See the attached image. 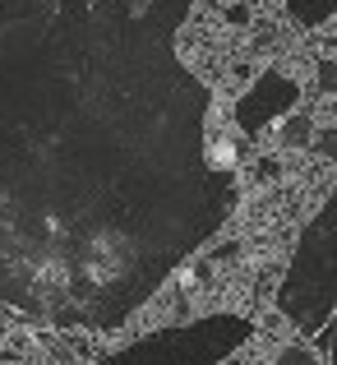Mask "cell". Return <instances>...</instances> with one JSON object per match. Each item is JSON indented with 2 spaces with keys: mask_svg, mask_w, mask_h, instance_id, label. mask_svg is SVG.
<instances>
[{
  "mask_svg": "<svg viewBox=\"0 0 337 365\" xmlns=\"http://www.w3.org/2000/svg\"><path fill=\"white\" fill-rule=\"evenodd\" d=\"M249 338V324L240 314H208V319L162 329L148 338L120 347L102 365H222L240 342Z\"/></svg>",
  "mask_w": 337,
  "mask_h": 365,
  "instance_id": "obj_3",
  "label": "cell"
},
{
  "mask_svg": "<svg viewBox=\"0 0 337 365\" xmlns=\"http://www.w3.org/2000/svg\"><path fill=\"white\" fill-rule=\"evenodd\" d=\"M277 365H319V361H314V351H305V347H286L282 356H277Z\"/></svg>",
  "mask_w": 337,
  "mask_h": 365,
  "instance_id": "obj_4",
  "label": "cell"
},
{
  "mask_svg": "<svg viewBox=\"0 0 337 365\" xmlns=\"http://www.w3.org/2000/svg\"><path fill=\"white\" fill-rule=\"evenodd\" d=\"M277 310L319 356H328V365H337V190L301 232L291 268L277 287Z\"/></svg>",
  "mask_w": 337,
  "mask_h": 365,
  "instance_id": "obj_2",
  "label": "cell"
},
{
  "mask_svg": "<svg viewBox=\"0 0 337 365\" xmlns=\"http://www.w3.org/2000/svg\"><path fill=\"white\" fill-rule=\"evenodd\" d=\"M323 83H328V88H337V65H323Z\"/></svg>",
  "mask_w": 337,
  "mask_h": 365,
  "instance_id": "obj_6",
  "label": "cell"
},
{
  "mask_svg": "<svg viewBox=\"0 0 337 365\" xmlns=\"http://www.w3.org/2000/svg\"><path fill=\"white\" fill-rule=\"evenodd\" d=\"M319 148L328 153V158H337V134H319Z\"/></svg>",
  "mask_w": 337,
  "mask_h": 365,
  "instance_id": "obj_5",
  "label": "cell"
},
{
  "mask_svg": "<svg viewBox=\"0 0 337 365\" xmlns=\"http://www.w3.org/2000/svg\"><path fill=\"white\" fill-rule=\"evenodd\" d=\"M195 0H0V301L111 333L236 204L208 88L180 65Z\"/></svg>",
  "mask_w": 337,
  "mask_h": 365,
  "instance_id": "obj_1",
  "label": "cell"
}]
</instances>
